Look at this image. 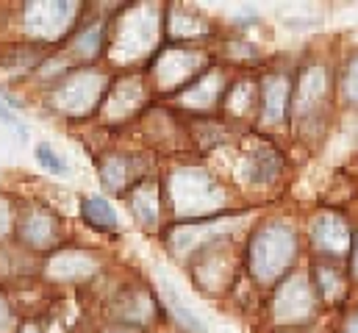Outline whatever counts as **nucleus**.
Returning a JSON list of instances; mask_svg holds the SVG:
<instances>
[{
	"instance_id": "1",
	"label": "nucleus",
	"mask_w": 358,
	"mask_h": 333,
	"mask_svg": "<svg viewBox=\"0 0 358 333\" xmlns=\"http://www.w3.org/2000/svg\"><path fill=\"white\" fill-rule=\"evenodd\" d=\"M84 220L90 222L92 228H100V231H108V228L117 225V217H114L111 206L103 203V200H97V197L84 203Z\"/></svg>"
},
{
	"instance_id": "2",
	"label": "nucleus",
	"mask_w": 358,
	"mask_h": 333,
	"mask_svg": "<svg viewBox=\"0 0 358 333\" xmlns=\"http://www.w3.org/2000/svg\"><path fill=\"white\" fill-rule=\"evenodd\" d=\"M36 162L45 166V169H50V172H56V175H62L64 172V162L56 156V150L50 148V145H36Z\"/></svg>"
},
{
	"instance_id": "3",
	"label": "nucleus",
	"mask_w": 358,
	"mask_h": 333,
	"mask_svg": "<svg viewBox=\"0 0 358 333\" xmlns=\"http://www.w3.org/2000/svg\"><path fill=\"white\" fill-rule=\"evenodd\" d=\"M170 309H173V314L178 317V320L183 323V325H186V328H189V331L203 333V325H200V320H197V317H194L189 309H183V306H180L178 297H170Z\"/></svg>"
},
{
	"instance_id": "4",
	"label": "nucleus",
	"mask_w": 358,
	"mask_h": 333,
	"mask_svg": "<svg viewBox=\"0 0 358 333\" xmlns=\"http://www.w3.org/2000/svg\"><path fill=\"white\" fill-rule=\"evenodd\" d=\"M0 120H3L6 125H11V128H14V131H17V134H20L22 139L28 136V131H25V128H22V125L17 122V117H14V111H11L8 106H3V100H0Z\"/></svg>"
},
{
	"instance_id": "5",
	"label": "nucleus",
	"mask_w": 358,
	"mask_h": 333,
	"mask_svg": "<svg viewBox=\"0 0 358 333\" xmlns=\"http://www.w3.org/2000/svg\"><path fill=\"white\" fill-rule=\"evenodd\" d=\"M3 222H6V214H3V208H0V231H3Z\"/></svg>"
}]
</instances>
